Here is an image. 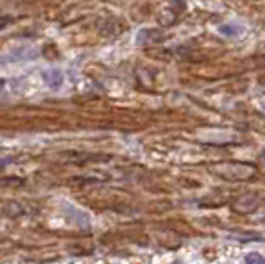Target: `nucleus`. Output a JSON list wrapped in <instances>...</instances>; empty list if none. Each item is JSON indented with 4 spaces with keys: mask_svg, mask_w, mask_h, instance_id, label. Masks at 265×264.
Wrapping results in <instances>:
<instances>
[{
    "mask_svg": "<svg viewBox=\"0 0 265 264\" xmlns=\"http://www.w3.org/2000/svg\"><path fill=\"white\" fill-rule=\"evenodd\" d=\"M10 160H0V168H3V166H7Z\"/></svg>",
    "mask_w": 265,
    "mask_h": 264,
    "instance_id": "nucleus-4",
    "label": "nucleus"
},
{
    "mask_svg": "<svg viewBox=\"0 0 265 264\" xmlns=\"http://www.w3.org/2000/svg\"><path fill=\"white\" fill-rule=\"evenodd\" d=\"M3 85H5V82H3V80H0V91H2V88H3Z\"/></svg>",
    "mask_w": 265,
    "mask_h": 264,
    "instance_id": "nucleus-5",
    "label": "nucleus"
},
{
    "mask_svg": "<svg viewBox=\"0 0 265 264\" xmlns=\"http://www.w3.org/2000/svg\"><path fill=\"white\" fill-rule=\"evenodd\" d=\"M245 264H265V259L257 253H250L245 256Z\"/></svg>",
    "mask_w": 265,
    "mask_h": 264,
    "instance_id": "nucleus-3",
    "label": "nucleus"
},
{
    "mask_svg": "<svg viewBox=\"0 0 265 264\" xmlns=\"http://www.w3.org/2000/svg\"><path fill=\"white\" fill-rule=\"evenodd\" d=\"M5 27V22H2V20H0V28H3Z\"/></svg>",
    "mask_w": 265,
    "mask_h": 264,
    "instance_id": "nucleus-6",
    "label": "nucleus"
},
{
    "mask_svg": "<svg viewBox=\"0 0 265 264\" xmlns=\"http://www.w3.org/2000/svg\"><path fill=\"white\" fill-rule=\"evenodd\" d=\"M33 57H37V53L33 52L32 48H17V50H12L10 53H7L2 60L20 62V60H25V58H33Z\"/></svg>",
    "mask_w": 265,
    "mask_h": 264,
    "instance_id": "nucleus-2",
    "label": "nucleus"
},
{
    "mask_svg": "<svg viewBox=\"0 0 265 264\" xmlns=\"http://www.w3.org/2000/svg\"><path fill=\"white\" fill-rule=\"evenodd\" d=\"M262 110H264V111H265V102H264V103H262Z\"/></svg>",
    "mask_w": 265,
    "mask_h": 264,
    "instance_id": "nucleus-7",
    "label": "nucleus"
},
{
    "mask_svg": "<svg viewBox=\"0 0 265 264\" xmlns=\"http://www.w3.org/2000/svg\"><path fill=\"white\" fill-rule=\"evenodd\" d=\"M41 77H43L45 83H47L50 88H55V90L63 85V73L58 68L45 70V72L41 73Z\"/></svg>",
    "mask_w": 265,
    "mask_h": 264,
    "instance_id": "nucleus-1",
    "label": "nucleus"
}]
</instances>
